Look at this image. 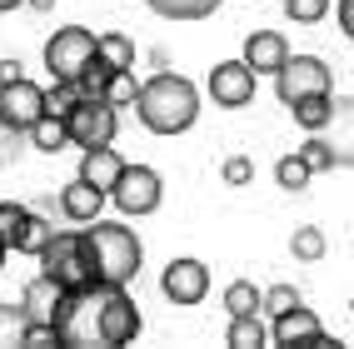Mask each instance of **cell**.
Segmentation results:
<instances>
[{
	"mask_svg": "<svg viewBox=\"0 0 354 349\" xmlns=\"http://www.w3.org/2000/svg\"><path fill=\"white\" fill-rule=\"evenodd\" d=\"M50 324H55V339L65 349H120V344H135L140 330H145V319H140L135 299L125 294V285L65 290Z\"/></svg>",
	"mask_w": 354,
	"mask_h": 349,
	"instance_id": "1",
	"label": "cell"
},
{
	"mask_svg": "<svg viewBox=\"0 0 354 349\" xmlns=\"http://www.w3.org/2000/svg\"><path fill=\"white\" fill-rule=\"evenodd\" d=\"M135 115L150 135H185L200 120V90L195 80L175 75V70H160L155 80L135 90Z\"/></svg>",
	"mask_w": 354,
	"mask_h": 349,
	"instance_id": "2",
	"label": "cell"
},
{
	"mask_svg": "<svg viewBox=\"0 0 354 349\" xmlns=\"http://www.w3.org/2000/svg\"><path fill=\"white\" fill-rule=\"evenodd\" d=\"M85 249H90V270H95V285H130L140 274V260H145V249H140L135 229L130 225H105L100 215L85 220Z\"/></svg>",
	"mask_w": 354,
	"mask_h": 349,
	"instance_id": "3",
	"label": "cell"
},
{
	"mask_svg": "<svg viewBox=\"0 0 354 349\" xmlns=\"http://www.w3.org/2000/svg\"><path fill=\"white\" fill-rule=\"evenodd\" d=\"M35 260H40V274L60 285V294L80 290V285H95V270H90V249H85L80 229H50V240L35 249Z\"/></svg>",
	"mask_w": 354,
	"mask_h": 349,
	"instance_id": "4",
	"label": "cell"
},
{
	"mask_svg": "<svg viewBox=\"0 0 354 349\" xmlns=\"http://www.w3.org/2000/svg\"><path fill=\"white\" fill-rule=\"evenodd\" d=\"M65 140L80 150H95V145H115V130H120V110L95 100V95H80L65 115Z\"/></svg>",
	"mask_w": 354,
	"mask_h": 349,
	"instance_id": "5",
	"label": "cell"
},
{
	"mask_svg": "<svg viewBox=\"0 0 354 349\" xmlns=\"http://www.w3.org/2000/svg\"><path fill=\"white\" fill-rule=\"evenodd\" d=\"M110 200H115V209L120 215H155L160 209V200H165V185H160V170H150V165H125L120 170V180L105 190Z\"/></svg>",
	"mask_w": 354,
	"mask_h": 349,
	"instance_id": "6",
	"label": "cell"
},
{
	"mask_svg": "<svg viewBox=\"0 0 354 349\" xmlns=\"http://www.w3.org/2000/svg\"><path fill=\"white\" fill-rule=\"evenodd\" d=\"M329 90H335V75H329V65L319 55H290L274 70V95L285 105H295L304 95H329Z\"/></svg>",
	"mask_w": 354,
	"mask_h": 349,
	"instance_id": "7",
	"label": "cell"
},
{
	"mask_svg": "<svg viewBox=\"0 0 354 349\" xmlns=\"http://www.w3.org/2000/svg\"><path fill=\"white\" fill-rule=\"evenodd\" d=\"M45 115V90L26 75L0 80V130L6 135H26L35 120Z\"/></svg>",
	"mask_w": 354,
	"mask_h": 349,
	"instance_id": "8",
	"label": "cell"
},
{
	"mask_svg": "<svg viewBox=\"0 0 354 349\" xmlns=\"http://www.w3.org/2000/svg\"><path fill=\"white\" fill-rule=\"evenodd\" d=\"M90 55H95V35H90L85 26H65V30H55L50 40H45V70H50V80L75 85V75L85 70Z\"/></svg>",
	"mask_w": 354,
	"mask_h": 349,
	"instance_id": "9",
	"label": "cell"
},
{
	"mask_svg": "<svg viewBox=\"0 0 354 349\" xmlns=\"http://www.w3.org/2000/svg\"><path fill=\"white\" fill-rule=\"evenodd\" d=\"M55 225H45L35 209L15 205V200H0V245L15 249V254H35L45 240H50Z\"/></svg>",
	"mask_w": 354,
	"mask_h": 349,
	"instance_id": "10",
	"label": "cell"
},
{
	"mask_svg": "<svg viewBox=\"0 0 354 349\" xmlns=\"http://www.w3.org/2000/svg\"><path fill=\"white\" fill-rule=\"evenodd\" d=\"M254 70L245 60H220L215 70H209V100H215L220 110H245L254 100Z\"/></svg>",
	"mask_w": 354,
	"mask_h": 349,
	"instance_id": "11",
	"label": "cell"
},
{
	"mask_svg": "<svg viewBox=\"0 0 354 349\" xmlns=\"http://www.w3.org/2000/svg\"><path fill=\"white\" fill-rule=\"evenodd\" d=\"M160 290H165L170 305H200L209 294V270L200 260H170L160 274Z\"/></svg>",
	"mask_w": 354,
	"mask_h": 349,
	"instance_id": "12",
	"label": "cell"
},
{
	"mask_svg": "<svg viewBox=\"0 0 354 349\" xmlns=\"http://www.w3.org/2000/svg\"><path fill=\"white\" fill-rule=\"evenodd\" d=\"M270 339H274V344H290V349H295V344H299V349H324V344H329L319 314L304 310V305H295V310H285V314H274Z\"/></svg>",
	"mask_w": 354,
	"mask_h": 349,
	"instance_id": "13",
	"label": "cell"
},
{
	"mask_svg": "<svg viewBox=\"0 0 354 349\" xmlns=\"http://www.w3.org/2000/svg\"><path fill=\"white\" fill-rule=\"evenodd\" d=\"M254 75H274L279 65L290 60V40L279 35V30H254L250 40H245V55H240Z\"/></svg>",
	"mask_w": 354,
	"mask_h": 349,
	"instance_id": "14",
	"label": "cell"
},
{
	"mask_svg": "<svg viewBox=\"0 0 354 349\" xmlns=\"http://www.w3.org/2000/svg\"><path fill=\"white\" fill-rule=\"evenodd\" d=\"M105 209V190H95V185H85L80 175L60 190V215L70 220V225H85V220H95Z\"/></svg>",
	"mask_w": 354,
	"mask_h": 349,
	"instance_id": "15",
	"label": "cell"
},
{
	"mask_svg": "<svg viewBox=\"0 0 354 349\" xmlns=\"http://www.w3.org/2000/svg\"><path fill=\"white\" fill-rule=\"evenodd\" d=\"M120 170H125V160H120L115 145H95V150L80 155V180L95 185V190H110V185L120 180Z\"/></svg>",
	"mask_w": 354,
	"mask_h": 349,
	"instance_id": "16",
	"label": "cell"
},
{
	"mask_svg": "<svg viewBox=\"0 0 354 349\" xmlns=\"http://www.w3.org/2000/svg\"><path fill=\"white\" fill-rule=\"evenodd\" d=\"M55 305H60V285L45 279V274H35L30 285L20 290V319H50Z\"/></svg>",
	"mask_w": 354,
	"mask_h": 349,
	"instance_id": "17",
	"label": "cell"
},
{
	"mask_svg": "<svg viewBox=\"0 0 354 349\" xmlns=\"http://www.w3.org/2000/svg\"><path fill=\"white\" fill-rule=\"evenodd\" d=\"M145 6L165 20H205V15H215L225 0H145Z\"/></svg>",
	"mask_w": 354,
	"mask_h": 349,
	"instance_id": "18",
	"label": "cell"
},
{
	"mask_svg": "<svg viewBox=\"0 0 354 349\" xmlns=\"http://www.w3.org/2000/svg\"><path fill=\"white\" fill-rule=\"evenodd\" d=\"M290 115H295L299 130H324L329 120H335V100L329 95H304V100L290 105Z\"/></svg>",
	"mask_w": 354,
	"mask_h": 349,
	"instance_id": "19",
	"label": "cell"
},
{
	"mask_svg": "<svg viewBox=\"0 0 354 349\" xmlns=\"http://www.w3.org/2000/svg\"><path fill=\"white\" fill-rule=\"evenodd\" d=\"M26 135H30V145H35L40 155H60V150L70 145V140H65V120H60V115H40V120H35Z\"/></svg>",
	"mask_w": 354,
	"mask_h": 349,
	"instance_id": "20",
	"label": "cell"
},
{
	"mask_svg": "<svg viewBox=\"0 0 354 349\" xmlns=\"http://www.w3.org/2000/svg\"><path fill=\"white\" fill-rule=\"evenodd\" d=\"M225 344H230V349H259V344H270V330L259 324V314H234Z\"/></svg>",
	"mask_w": 354,
	"mask_h": 349,
	"instance_id": "21",
	"label": "cell"
},
{
	"mask_svg": "<svg viewBox=\"0 0 354 349\" xmlns=\"http://www.w3.org/2000/svg\"><path fill=\"white\" fill-rule=\"evenodd\" d=\"M295 155H299L310 170H335V165H344V160H349L344 150L329 145V140H319V130H310V140H304V145H299Z\"/></svg>",
	"mask_w": 354,
	"mask_h": 349,
	"instance_id": "22",
	"label": "cell"
},
{
	"mask_svg": "<svg viewBox=\"0 0 354 349\" xmlns=\"http://www.w3.org/2000/svg\"><path fill=\"white\" fill-rule=\"evenodd\" d=\"M135 70L125 65V70H110V75H105V85H100V95L95 100H105V105H115V110H120V105H135Z\"/></svg>",
	"mask_w": 354,
	"mask_h": 349,
	"instance_id": "23",
	"label": "cell"
},
{
	"mask_svg": "<svg viewBox=\"0 0 354 349\" xmlns=\"http://www.w3.org/2000/svg\"><path fill=\"white\" fill-rule=\"evenodd\" d=\"M225 314H259V290L250 285V279H234V285L225 290Z\"/></svg>",
	"mask_w": 354,
	"mask_h": 349,
	"instance_id": "24",
	"label": "cell"
},
{
	"mask_svg": "<svg viewBox=\"0 0 354 349\" xmlns=\"http://www.w3.org/2000/svg\"><path fill=\"white\" fill-rule=\"evenodd\" d=\"M95 55L110 60V65H135V40L130 35H95Z\"/></svg>",
	"mask_w": 354,
	"mask_h": 349,
	"instance_id": "25",
	"label": "cell"
},
{
	"mask_svg": "<svg viewBox=\"0 0 354 349\" xmlns=\"http://www.w3.org/2000/svg\"><path fill=\"white\" fill-rule=\"evenodd\" d=\"M290 249H295V260H304V265L324 260V229H319V225H304V229H295Z\"/></svg>",
	"mask_w": 354,
	"mask_h": 349,
	"instance_id": "26",
	"label": "cell"
},
{
	"mask_svg": "<svg viewBox=\"0 0 354 349\" xmlns=\"http://www.w3.org/2000/svg\"><path fill=\"white\" fill-rule=\"evenodd\" d=\"M295 305H304V294H299L295 285H270V290H259V310H265L270 319L285 314V310H295Z\"/></svg>",
	"mask_w": 354,
	"mask_h": 349,
	"instance_id": "27",
	"label": "cell"
},
{
	"mask_svg": "<svg viewBox=\"0 0 354 349\" xmlns=\"http://www.w3.org/2000/svg\"><path fill=\"white\" fill-rule=\"evenodd\" d=\"M310 175H315V170L304 165L299 155H285V160L274 165V180H279V190H290V195H295V190H304V185H310Z\"/></svg>",
	"mask_w": 354,
	"mask_h": 349,
	"instance_id": "28",
	"label": "cell"
},
{
	"mask_svg": "<svg viewBox=\"0 0 354 349\" xmlns=\"http://www.w3.org/2000/svg\"><path fill=\"white\" fill-rule=\"evenodd\" d=\"M285 15L295 26H315V20L329 15V0H285Z\"/></svg>",
	"mask_w": 354,
	"mask_h": 349,
	"instance_id": "29",
	"label": "cell"
},
{
	"mask_svg": "<svg viewBox=\"0 0 354 349\" xmlns=\"http://www.w3.org/2000/svg\"><path fill=\"white\" fill-rule=\"evenodd\" d=\"M20 344H30V349H50V344H60V339H55V324H50V319H26Z\"/></svg>",
	"mask_w": 354,
	"mask_h": 349,
	"instance_id": "30",
	"label": "cell"
},
{
	"mask_svg": "<svg viewBox=\"0 0 354 349\" xmlns=\"http://www.w3.org/2000/svg\"><path fill=\"white\" fill-rule=\"evenodd\" d=\"M75 100H80V90L70 80H55V90H45V115H65Z\"/></svg>",
	"mask_w": 354,
	"mask_h": 349,
	"instance_id": "31",
	"label": "cell"
},
{
	"mask_svg": "<svg viewBox=\"0 0 354 349\" xmlns=\"http://www.w3.org/2000/svg\"><path fill=\"white\" fill-rule=\"evenodd\" d=\"M220 175H225V185H250V180H254V160H245V155H230Z\"/></svg>",
	"mask_w": 354,
	"mask_h": 349,
	"instance_id": "32",
	"label": "cell"
},
{
	"mask_svg": "<svg viewBox=\"0 0 354 349\" xmlns=\"http://www.w3.org/2000/svg\"><path fill=\"white\" fill-rule=\"evenodd\" d=\"M339 30L354 35V0H339Z\"/></svg>",
	"mask_w": 354,
	"mask_h": 349,
	"instance_id": "33",
	"label": "cell"
},
{
	"mask_svg": "<svg viewBox=\"0 0 354 349\" xmlns=\"http://www.w3.org/2000/svg\"><path fill=\"white\" fill-rule=\"evenodd\" d=\"M20 75V60H0V80H15Z\"/></svg>",
	"mask_w": 354,
	"mask_h": 349,
	"instance_id": "34",
	"label": "cell"
},
{
	"mask_svg": "<svg viewBox=\"0 0 354 349\" xmlns=\"http://www.w3.org/2000/svg\"><path fill=\"white\" fill-rule=\"evenodd\" d=\"M15 6H26V0H0V15H6V10H15Z\"/></svg>",
	"mask_w": 354,
	"mask_h": 349,
	"instance_id": "35",
	"label": "cell"
},
{
	"mask_svg": "<svg viewBox=\"0 0 354 349\" xmlns=\"http://www.w3.org/2000/svg\"><path fill=\"white\" fill-rule=\"evenodd\" d=\"M30 6H35V10H50V6H55V0H30Z\"/></svg>",
	"mask_w": 354,
	"mask_h": 349,
	"instance_id": "36",
	"label": "cell"
},
{
	"mask_svg": "<svg viewBox=\"0 0 354 349\" xmlns=\"http://www.w3.org/2000/svg\"><path fill=\"white\" fill-rule=\"evenodd\" d=\"M6 254H10V249H6V245H0V270H6Z\"/></svg>",
	"mask_w": 354,
	"mask_h": 349,
	"instance_id": "37",
	"label": "cell"
},
{
	"mask_svg": "<svg viewBox=\"0 0 354 349\" xmlns=\"http://www.w3.org/2000/svg\"><path fill=\"white\" fill-rule=\"evenodd\" d=\"M0 319H6V310H0Z\"/></svg>",
	"mask_w": 354,
	"mask_h": 349,
	"instance_id": "38",
	"label": "cell"
}]
</instances>
